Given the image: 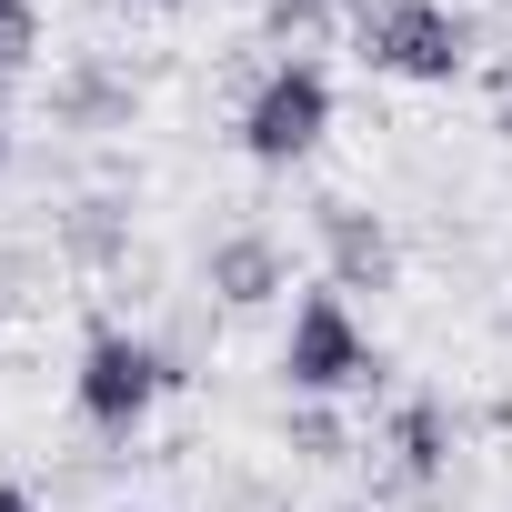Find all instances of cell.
Here are the masks:
<instances>
[{"instance_id": "obj_5", "label": "cell", "mask_w": 512, "mask_h": 512, "mask_svg": "<svg viewBox=\"0 0 512 512\" xmlns=\"http://www.w3.org/2000/svg\"><path fill=\"white\" fill-rule=\"evenodd\" d=\"M322 251H332V292H342V302H352V292H392V272H402L392 231H382L362 201H322Z\"/></svg>"}, {"instance_id": "obj_3", "label": "cell", "mask_w": 512, "mask_h": 512, "mask_svg": "<svg viewBox=\"0 0 512 512\" xmlns=\"http://www.w3.org/2000/svg\"><path fill=\"white\" fill-rule=\"evenodd\" d=\"M161 392H171V352H161V342H141V332H91V342H81V382H71L81 422L141 432V412H151Z\"/></svg>"}, {"instance_id": "obj_6", "label": "cell", "mask_w": 512, "mask_h": 512, "mask_svg": "<svg viewBox=\"0 0 512 512\" xmlns=\"http://www.w3.org/2000/svg\"><path fill=\"white\" fill-rule=\"evenodd\" d=\"M201 282H211L221 312H262V302L292 292V262H282V241H272V231H231V241H211Z\"/></svg>"}, {"instance_id": "obj_8", "label": "cell", "mask_w": 512, "mask_h": 512, "mask_svg": "<svg viewBox=\"0 0 512 512\" xmlns=\"http://www.w3.org/2000/svg\"><path fill=\"white\" fill-rule=\"evenodd\" d=\"M21 61H41V11L31 0H0V71H21Z\"/></svg>"}, {"instance_id": "obj_9", "label": "cell", "mask_w": 512, "mask_h": 512, "mask_svg": "<svg viewBox=\"0 0 512 512\" xmlns=\"http://www.w3.org/2000/svg\"><path fill=\"white\" fill-rule=\"evenodd\" d=\"M292 452H312V462H332V452H342V432H332V412H312V402H302V412H292Z\"/></svg>"}, {"instance_id": "obj_7", "label": "cell", "mask_w": 512, "mask_h": 512, "mask_svg": "<svg viewBox=\"0 0 512 512\" xmlns=\"http://www.w3.org/2000/svg\"><path fill=\"white\" fill-rule=\"evenodd\" d=\"M392 462H402V482H432L452 462V412L442 402H402L392 412Z\"/></svg>"}, {"instance_id": "obj_13", "label": "cell", "mask_w": 512, "mask_h": 512, "mask_svg": "<svg viewBox=\"0 0 512 512\" xmlns=\"http://www.w3.org/2000/svg\"><path fill=\"white\" fill-rule=\"evenodd\" d=\"M121 512H141V502H121Z\"/></svg>"}, {"instance_id": "obj_12", "label": "cell", "mask_w": 512, "mask_h": 512, "mask_svg": "<svg viewBox=\"0 0 512 512\" xmlns=\"http://www.w3.org/2000/svg\"><path fill=\"white\" fill-rule=\"evenodd\" d=\"M0 161H11V121H0Z\"/></svg>"}, {"instance_id": "obj_1", "label": "cell", "mask_w": 512, "mask_h": 512, "mask_svg": "<svg viewBox=\"0 0 512 512\" xmlns=\"http://www.w3.org/2000/svg\"><path fill=\"white\" fill-rule=\"evenodd\" d=\"M282 382H292L302 402H332V392L382 382V352H372V332L352 322V302H342V292H302V302H292V332H282Z\"/></svg>"}, {"instance_id": "obj_11", "label": "cell", "mask_w": 512, "mask_h": 512, "mask_svg": "<svg viewBox=\"0 0 512 512\" xmlns=\"http://www.w3.org/2000/svg\"><path fill=\"white\" fill-rule=\"evenodd\" d=\"M492 131H502V141H512V91H502V121H492Z\"/></svg>"}, {"instance_id": "obj_4", "label": "cell", "mask_w": 512, "mask_h": 512, "mask_svg": "<svg viewBox=\"0 0 512 512\" xmlns=\"http://www.w3.org/2000/svg\"><path fill=\"white\" fill-rule=\"evenodd\" d=\"M362 61L392 71V81H462L472 21L442 11V0H382V11L362 21Z\"/></svg>"}, {"instance_id": "obj_2", "label": "cell", "mask_w": 512, "mask_h": 512, "mask_svg": "<svg viewBox=\"0 0 512 512\" xmlns=\"http://www.w3.org/2000/svg\"><path fill=\"white\" fill-rule=\"evenodd\" d=\"M322 131H332V71H322V61H282L262 91H251V111H241V151L262 161V171L312 161Z\"/></svg>"}, {"instance_id": "obj_10", "label": "cell", "mask_w": 512, "mask_h": 512, "mask_svg": "<svg viewBox=\"0 0 512 512\" xmlns=\"http://www.w3.org/2000/svg\"><path fill=\"white\" fill-rule=\"evenodd\" d=\"M0 512H41V502H31V492H21V482H0Z\"/></svg>"}]
</instances>
